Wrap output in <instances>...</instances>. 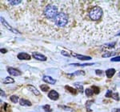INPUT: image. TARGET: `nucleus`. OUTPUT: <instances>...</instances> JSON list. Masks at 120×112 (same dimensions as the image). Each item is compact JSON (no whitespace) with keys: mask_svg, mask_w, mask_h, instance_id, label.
I'll return each mask as SVG.
<instances>
[{"mask_svg":"<svg viewBox=\"0 0 120 112\" xmlns=\"http://www.w3.org/2000/svg\"><path fill=\"white\" fill-rule=\"evenodd\" d=\"M15 79L11 77H6V78L3 80V83L4 84H9V83H14Z\"/></svg>","mask_w":120,"mask_h":112,"instance_id":"obj_17","label":"nucleus"},{"mask_svg":"<svg viewBox=\"0 0 120 112\" xmlns=\"http://www.w3.org/2000/svg\"><path fill=\"white\" fill-rule=\"evenodd\" d=\"M115 55H116V52L108 51V52H105V53L102 55V58H109V57H112V56H115Z\"/></svg>","mask_w":120,"mask_h":112,"instance_id":"obj_15","label":"nucleus"},{"mask_svg":"<svg viewBox=\"0 0 120 112\" xmlns=\"http://www.w3.org/2000/svg\"><path fill=\"white\" fill-rule=\"evenodd\" d=\"M59 108H63V109H65L66 111H73V110L71 109V108H70L68 107H66V106H61V105H59Z\"/></svg>","mask_w":120,"mask_h":112,"instance_id":"obj_30","label":"nucleus"},{"mask_svg":"<svg viewBox=\"0 0 120 112\" xmlns=\"http://www.w3.org/2000/svg\"><path fill=\"white\" fill-rule=\"evenodd\" d=\"M42 108H43V110H44V111H45L46 112H51V106L48 105V104H46V105H44L43 107H42Z\"/></svg>","mask_w":120,"mask_h":112,"instance_id":"obj_25","label":"nucleus"},{"mask_svg":"<svg viewBox=\"0 0 120 112\" xmlns=\"http://www.w3.org/2000/svg\"><path fill=\"white\" fill-rule=\"evenodd\" d=\"M42 80L48 84L54 85V84L56 83V80L55 79V78H53L51 76H47V75H44L43 78H42Z\"/></svg>","mask_w":120,"mask_h":112,"instance_id":"obj_10","label":"nucleus"},{"mask_svg":"<svg viewBox=\"0 0 120 112\" xmlns=\"http://www.w3.org/2000/svg\"><path fill=\"white\" fill-rule=\"evenodd\" d=\"M65 89L67 90V91L70 92V93H71L72 94H77V90H76V89L71 87V86H68V85L65 86Z\"/></svg>","mask_w":120,"mask_h":112,"instance_id":"obj_14","label":"nucleus"},{"mask_svg":"<svg viewBox=\"0 0 120 112\" xmlns=\"http://www.w3.org/2000/svg\"><path fill=\"white\" fill-rule=\"evenodd\" d=\"M61 54L63 55V56H67V57H70V54L69 53H67V51H63L61 52Z\"/></svg>","mask_w":120,"mask_h":112,"instance_id":"obj_33","label":"nucleus"},{"mask_svg":"<svg viewBox=\"0 0 120 112\" xmlns=\"http://www.w3.org/2000/svg\"><path fill=\"white\" fill-rule=\"evenodd\" d=\"M9 3H11V5H19L21 3V1H19V0H14V1H11L10 0Z\"/></svg>","mask_w":120,"mask_h":112,"instance_id":"obj_28","label":"nucleus"},{"mask_svg":"<svg viewBox=\"0 0 120 112\" xmlns=\"http://www.w3.org/2000/svg\"><path fill=\"white\" fill-rule=\"evenodd\" d=\"M58 11H59V9H58V7H56L55 5L48 4L47 6H46V7L44 8L43 15L46 19L53 21L56 17V15L59 14Z\"/></svg>","mask_w":120,"mask_h":112,"instance_id":"obj_2","label":"nucleus"},{"mask_svg":"<svg viewBox=\"0 0 120 112\" xmlns=\"http://www.w3.org/2000/svg\"><path fill=\"white\" fill-rule=\"evenodd\" d=\"M91 89H92L93 92H94V94H99V93H100V89H99V87H98V86H91Z\"/></svg>","mask_w":120,"mask_h":112,"instance_id":"obj_23","label":"nucleus"},{"mask_svg":"<svg viewBox=\"0 0 120 112\" xmlns=\"http://www.w3.org/2000/svg\"><path fill=\"white\" fill-rule=\"evenodd\" d=\"M26 88H27L29 90H30V91H31L32 93L34 94V95H36V96L40 95V92L38 91V90L35 87H34V86H32V85H27Z\"/></svg>","mask_w":120,"mask_h":112,"instance_id":"obj_11","label":"nucleus"},{"mask_svg":"<svg viewBox=\"0 0 120 112\" xmlns=\"http://www.w3.org/2000/svg\"><path fill=\"white\" fill-rule=\"evenodd\" d=\"M1 22H2V24H3V26H5V27H6V28L8 29L9 30L12 31L13 33H15V34H21V33L19 32V31H18V30H15V28H13L12 26H10V25L8 24V22H7V21H6L5 19L3 18V17H1Z\"/></svg>","mask_w":120,"mask_h":112,"instance_id":"obj_4","label":"nucleus"},{"mask_svg":"<svg viewBox=\"0 0 120 112\" xmlns=\"http://www.w3.org/2000/svg\"><path fill=\"white\" fill-rule=\"evenodd\" d=\"M112 95H113V92H112V90H108L107 92H106V94H105V97H106V98H112Z\"/></svg>","mask_w":120,"mask_h":112,"instance_id":"obj_26","label":"nucleus"},{"mask_svg":"<svg viewBox=\"0 0 120 112\" xmlns=\"http://www.w3.org/2000/svg\"><path fill=\"white\" fill-rule=\"evenodd\" d=\"M53 22L58 27H64L69 22V15L63 11L59 12V14L56 15Z\"/></svg>","mask_w":120,"mask_h":112,"instance_id":"obj_1","label":"nucleus"},{"mask_svg":"<svg viewBox=\"0 0 120 112\" xmlns=\"http://www.w3.org/2000/svg\"><path fill=\"white\" fill-rule=\"evenodd\" d=\"M85 75V72L83 71H76L75 73H74V74H71V75H70V76H72V75Z\"/></svg>","mask_w":120,"mask_h":112,"instance_id":"obj_27","label":"nucleus"},{"mask_svg":"<svg viewBox=\"0 0 120 112\" xmlns=\"http://www.w3.org/2000/svg\"><path fill=\"white\" fill-rule=\"evenodd\" d=\"M115 44H116V42H111V43H109V44H105V45L103 46V50L105 49V48H114L115 47Z\"/></svg>","mask_w":120,"mask_h":112,"instance_id":"obj_22","label":"nucleus"},{"mask_svg":"<svg viewBox=\"0 0 120 112\" xmlns=\"http://www.w3.org/2000/svg\"><path fill=\"white\" fill-rule=\"evenodd\" d=\"M19 104H20L21 106H27V107H30V106L32 105V103H30V101H28V100H26V99H24V98H21V99L19 100Z\"/></svg>","mask_w":120,"mask_h":112,"instance_id":"obj_13","label":"nucleus"},{"mask_svg":"<svg viewBox=\"0 0 120 112\" xmlns=\"http://www.w3.org/2000/svg\"><path fill=\"white\" fill-rule=\"evenodd\" d=\"M32 56L34 59H37L38 61H46V59H47L45 55H42V54L38 53V52H33Z\"/></svg>","mask_w":120,"mask_h":112,"instance_id":"obj_6","label":"nucleus"},{"mask_svg":"<svg viewBox=\"0 0 120 112\" xmlns=\"http://www.w3.org/2000/svg\"><path fill=\"white\" fill-rule=\"evenodd\" d=\"M71 66H76V67H86V66H92L94 63H84V64H80V63H71L70 64Z\"/></svg>","mask_w":120,"mask_h":112,"instance_id":"obj_20","label":"nucleus"},{"mask_svg":"<svg viewBox=\"0 0 120 112\" xmlns=\"http://www.w3.org/2000/svg\"><path fill=\"white\" fill-rule=\"evenodd\" d=\"M93 103H94V100H90V101H87L86 103V111L89 112H91V109H90V106Z\"/></svg>","mask_w":120,"mask_h":112,"instance_id":"obj_18","label":"nucleus"},{"mask_svg":"<svg viewBox=\"0 0 120 112\" xmlns=\"http://www.w3.org/2000/svg\"><path fill=\"white\" fill-rule=\"evenodd\" d=\"M115 69L111 68V69H108V70L106 71V75L107 76V78H111L112 77L114 76V75L115 74Z\"/></svg>","mask_w":120,"mask_h":112,"instance_id":"obj_12","label":"nucleus"},{"mask_svg":"<svg viewBox=\"0 0 120 112\" xmlns=\"http://www.w3.org/2000/svg\"><path fill=\"white\" fill-rule=\"evenodd\" d=\"M102 16V10L98 6L92 7L89 11V18L92 21H98L100 20Z\"/></svg>","mask_w":120,"mask_h":112,"instance_id":"obj_3","label":"nucleus"},{"mask_svg":"<svg viewBox=\"0 0 120 112\" xmlns=\"http://www.w3.org/2000/svg\"><path fill=\"white\" fill-rule=\"evenodd\" d=\"M95 74L98 75H103V71L101 70H96L95 71Z\"/></svg>","mask_w":120,"mask_h":112,"instance_id":"obj_32","label":"nucleus"},{"mask_svg":"<svg viewBox=\"0 0 120 112\" xmlns=\"http://www.w3.org/2000/svg\"><path fill=\"white\" fill-rule=\"evenodd\" d=\"M48 97H49V98H51V100L55 101V100L59 99V93H58L57 91H55V90H51V91L48 93Z\"/></svg>","mask_w":120,"mask_h":112,"instance_id":"obj_8","label":"nucleus"},{"mask_svg":"<svg viewBox=\"0 0 120 112\" xmlns=\"http://www.w3.org/2000/svg\"><path fill=\"white\" fill-rule=\"evenodd\" d=\"M71 55L74 56V57H75L76 59H79V60H82V61H86V60H90V59H91V57H90V56L79 55V54H75L74 52H71Z\"/></svg>","mask_w":120,"mask_h":112,"instance_id":"obj_5","label":"nucleus"},{"mask_svg":"<svg viewBox=\"0 0 120 112\" xmlns=\"http://www.w3.org/2000/svg\"><path fill=\"white\" fill-rule=\"evenodd\" d=\"M10 99L13 103H17L19 102V97L17 95H11L10 97Z\"/></svg>","mask_w":120,"mask_h":112,"instance_id":"obj_21","label":"nucleus"},{"mask_svg":"<svg viewBox=\"0 0 120 112\" xmlns=\"http://www.w3.org/2000/svg\"><path fill=\"white\" fill-rule=\"evenodd\" d=\"M0 51H1L3 54H5V53H7V49H4V48H2V49L0 50Z\"/></svg>","mask_w":120,"mask_h":112,"instance_id":"obj_35","label":"nucleus"},{"mask_svg":"<svg viewBox=\"0 0 120 112\" xmlns=\"http://www.w3.org/2000/svg\"><path fill=\"white\" fill-rule=\"evenodd\" d=\"M7 71H8L9 74L11 75H12V76H19V75H22V72H21L20 71L17 70V69H15V68H13V67H8V68H7Z\"/></svg>","mask_w":120,"mask_h":112,"instance_id":"obj_7","label":"nucleus"},{"mask_svg":"<svg viewBox=\"0 0 120 112\" xmlns=\"http://www.w3.org/2000/svg\"><path fill=\"white\" fill-rule=\"evenodd\" d=\"M74 85H75V87H76L77 90H79L80 93H82L83 92V86H82V83H80V82H75Z\"/></svg>","mask_w":120,"mask_h":112,"instance_id":"obj_16","label":"nucleus"},{"mask_svg":"<svg viewBox=\"0 0 120 112\" xmlns=\"http://www.w3.org/2000/svg\"><path fill=\"white\" fill-rule=\"evenodd\" d=\"M85 93H86V95L88 96V97H90V96H92L93 94H94V92H93L91 88L86 89V90H85Z\"/></svg>","mask_w":120,"mask_h":112,"instance_id":"obj_19","label":"nucleus"},{"mask_svg":"<svg viewBox=\"0 0 120 112\" xmlns=\"http://www.w3.org/2000/svg\"><path fill=\"white\" fill-rule=\"evenodd\" d=\"M112 98H114L115 100H116V101H119V95L118 93H113V95H112Z\"/></svg>","mask_w":120,"mask_h":112,"instance_id":"obj_29","label":"nucleus"},{"mask_svg":"<svg viewBox=\"0 0 120 112\" xmlns=\"http://www.w3.org/2000/svg\"><path fill=\"white\" fill-rule=\"evenodd\" d=\"M40 89H41L42 91L46 92V91H48V90H49V86H48L47 85H46V84H42V85L40 86Z\"/></svg>","mask_w":120,"mask_h":112,"instance_id":"obj_24","label":"nucleus"},{"mask_svg":"<svg viewBox=\"0 0 120 112\" xmlns=\"http://www.w3.org/2000/svg\"><path fill=\"white\" fill-rule=\"evenodd\" d=\"M17 57H18V59H20V60H30V59H31L30 55H28L27 53H24V52L19 53V55H17Z\"/></svg>","mask_w":120,"mask_h":112,"instance_id":"obj_9","label":"nucleus"},{"mask_svg":"<svg viewBox=\"0 0 120 112\" xmlns=\"http://www.w3.org/2000/svg\"><path fill=\"white\" fill-rule=\"evenodd\" d=\"M111 62H120V56H116V57L112 58L111 59Z\"/></svg>","mask_w":120,"mask_h":112,"instance_id":"obj_31","label":"nucleus"},{"mask_svg":"<svg viewBox=\"0 0 120 112\" xmlns=\"http://www.w3.org/2000/svg\"><path fill=\"white\" fill-rule=\"evenodd\" d=\"M0 94H1V97H5L6 96V94L4 93V91L3 90H0Z\"/></svg>","mask_w":120,"mask_h":112,"instance_id":"obj_34","label":"nucleus"},{"mask_svg":"<svg viewBox=\"0 0 120 112\" xmlns=\"http://www.w3.org/2000/svg\"><path fill=\"white\" fill-rule=\"evenodd\" d=\"M119 76H120V73H119Z\"/></svg>","mask_w":120,"mask_h":112,"instance_id":"obj_36","label":"nucleus"}]
</instances>
